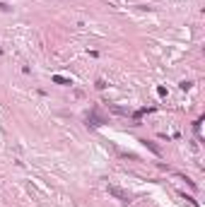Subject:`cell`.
<instances>
[{
    "instance_id": "cell-1",
    "label": "cell",
    "mask_w": 205,
    "mask_h": 207,
    "mask_svg": "<svg viewBox=\"0 0 205 207\" xmlns=\"http://www.w3.org/2000/svg\"><path fill=\"white\" fill-rule=\"evenodd\" d=\"M109 193H111L113 198H118L121 202H128V200H131L128 195H126V193H123V190H118V188H116V186H109Z\"/></svg>"
},
{
    "instance_id": "cell-2",
    "label": "cell",
    "mask_w": 205,
    "mask_h": 207,
    "mask_svg": "<svg viewBox=\"0 0 205 207\" xmlns=\"http://www.w3.org/2000/svg\"><path fill=\"white\" fill-rule=\"evenodd\" d=\"M53 82H56V84H70V80L60 77V75H56V77H53Z\"/></svg>"
},
{
    "instance_id": "cell-3",
    "label": "cell",
    "mask_w": 205,
    "mask_h": 207,
    "mask_svg": "<svg viewBox=\"0 0 205 207\" xmlns=\"http://www.w3.org/2000/svg\"><path fill=\"white\" fill-rule=\"evenodd\" d=\"M142 144H145V147H150V149H152L155 154H159V147H155L152 142H147V140H142Z\"/></svg>"
},
{
    "instance_id": "cell-4",
    "label": "cell",
    "mask_w": 205,
    "mask_h": 207,
    "mask_svg": "<svg viewBox=\"0 0 205 207\" xmlns=\"http://www.w3.org/2000/svg\"><path fill=\"white\" fill-rule=\"evenodd\" d=\"M0 10H7V5H5V2H0Z\"/></svg>"
},
{
    "instance_id": "cell-5",
    "label": "cell",
    "mask_w": 205,
    "mask_h": 207,
    "mask_svg": "<svg viewBox=\"0 0 205 207\" xmlns=\"http://www.w3.org/2000/svg\"><path fill=\"white\" fill-rule=\"evenodd\" d=\"M0 53H2V51H0Z\"/></svg>"
}]
</instances>
